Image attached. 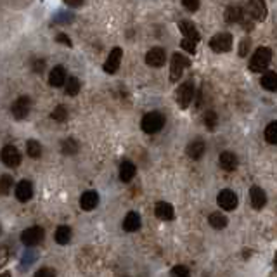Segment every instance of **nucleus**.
<instances>
[{"instance_id":"1","label":"nucleus","mask_w":277,"mask_h":277,"mask_svg":"<svg viewBox=\"0 0 277 277\" xmlns=\"http://www.w3.org/2000/svg\"><path fill=\"white\" fill-rule=\"evenodd\" d=\"M272 59V50L268 47H260L256 52L253 54L252 61H250V70L254 71V73H260L268 66Z\"/></svg>"},{"instance_id":"15","label":"nucleus","mask_w":277,"mask_h":277,"mask_svg":"<svg viewBox=\"0 0 277 277\" xmlns=\"http://www.w3.org/2000/svg\"><path fill=\"white\" fill-rule=\"evenodd\" d=\"M32 196H33V184L30 180H21L16 186V198L21 203H26V201L32 200Z\"/></svg>"},{"instance_id":"5","label":"nucleus","mask_w":277,"mask_h":277,"mask_svg":"<svg viewBox=\"0 0 277 277\" xmlns=\"http://www.w3.org/2000/svg\"><path fill=\"white\" fill-rule=\"evenodd\" d=\"M216 203H218V206L222 210L232 212V210H236V206H238V196H236L234 190L224 189V190H220L218 196H216Z\"/></svg>"},{"instance_id":"27","label":"nucleus","mask_w":277,"mask_h":277,"mask_svg":"<svg viewBox=\"0 0 277 277\" xmlns=\"http://www.w3.org/2000/svg\"><path fill=\"white\" fill-rule=\"evenodd\" d=\"M26 152H28V156L33 160L40 158V156H42V146L36 140H28L26 142Z\"/></svg>"},{"instance_id":"12","label":"nucleus","mask_w":277,"mask_h":277,"mask_svg":"<svg viewBox=\"0 0 277 277\" xmlns=\"http://www.w3.org/2000/svg\"><path fill=\"white\" fill-rule=\"evenodd\" d=\"M122 56H123L122 48L114 47L113 50L110 52V56H108L106 62H104V71H106V73H111V74L116 73L120 68V62H122Z\"/></svg>"},{"instance_id":"33","label":"nucleus","mask_w":277,"mask_h":277,"mask_svg":"<svg viewBox=\"0 0 277 277\" xmlns=\"http://www.w3.org/2000/svg\"><path fill=\"white\" fill-rule=\"evenodd\" d=\"M10 187H12V177H10V175H2V178H0V192H2L4 196H7Z\"/></svg>"},{"instance_id":"22","label":"nucleus","mask_w":277,"mask_h":277,"mask_svg":"<svg viewBox=\"0 0 277 277\" xmlns=\"http://www.w3.org/2000/svg\"><path fill=\"white\" fill-rule=\"evenodd\" d=\"M154 213L160 220H172L174 218V206L170 203H164V201H160L154 208Z\"/></svg>"},{"instance_id":"4","label":"nucleus","mask_w":277,"mask_h":277,"mask_svg":"<svg viewBox=\"0 0 277 277\" xmlns=\"http://www.w3.org/2000/svg\"><path fill=\"white\" fill-rule=\"evenodd\" d=\"M194 99V85L190 82H184L180 87L177 88V104L180 106V110H187L189 104Z\"/></svg>"},{"instance_id":"21","label":"nucleus","mask_w":277,"mask_h":277,"mask_svg":"<svg viewBox=\"0 0 277 277\" xmlns=\"http://www.w3.org/2000/svg\"><path fill=\"white\" fill-rule=\"evenodd\" d=\"M138 227H140V216H138V213L136 212H130L128 215L125 216V220H123V230L136 232L138 230Z\"/></svg>"},{"instance_id":"10","label":"nucleus","mask_w":277,"mask_h":277,"mask_svg":"<svg viewBox=\"0 0 277 277\" xmlns=\"http://www.w3.org/2000/svg\"><path fill=\"white\" fill-rule=\"evenodd\" d=\"M2 162H4L6 166H9V168L20 166V163H21L20 151H18L14 146H6V148L2 149Z\"/></svg>"},{"instance_id":"26","label":"nucleus","mask_w":277,"mask_h":277,"mask_svg":"<svg viewBox=\"0 0 277 277\" xmlns=\"http://www.w3.org/2000/svg\"><path fill=\"white\" fill-rule=\"evenodd\" d=\"M208 222H210V226H212L213 229H226L227 227V216L222 215V213H218V212H215V213L210 215Z\"/></svg>"},{"instance_id":"11","label":"nucleus","mask_w":277,"mask_h":277,"mask_svg":"<svg viewBox=\"0 0 277 277\" xmlns=\"http://www.w3.org/2000/svg\"><path fill=\"white\" fill-rule=\"evenodd\" d=\"M164 61H166V54H164V50L162 47H152L151 50L146 54V62H148L149 66H152V68H162L164 64Z\"/></svg>"},{"instance_id":"36","label":"nucleus","mask_w":277,"mask_h":277,"mask_svg":"<svg viewBox=\"0 0 277 277\" xmlns=\"http://www.w3.org/2000/svg\"><path fill=\"white\" fill-rule=\"evenodd\" d=\"M182 4H184V7L187 10H190V12H196L200 9V0H182Z\"/></svg>"},{"instance_id":"23","label":"nucleus","mask_w":277,"mask_h":277,"mask_svg":"<svg viewBox=\"0 0 277 277\" xmlns=\"http://www.w3.org/2000/svg\"><path fill=\"white\" fill-rule=\"evenodd\" d=\"M226 21L230 24H236L242 21V9L239 6H229L226 9Z\"/></svg>"},{"instance_id":"43","label":"nucleus","mask_w":277,"mask_h":277,"mask_svg":"<svg viewBox=\"0 0 277 277\" xmlns=\"http://www.w3.org/2000/svg\"><path fill=\"white\" fill-rule=\"evenodd\" d=\"M276 264H277V253H276Z\"/></svg>"},{"instance_id":"20","label":"nucleus","mask_w":277,"mask_h":277,"mask_svg":"<svg viewBox=\"0 0 277 277\" xmlns=\"http://www.w3.org/2000/svg\"><path fill=\"white\" fill-rule=\"evenodd\" d=\"M136 164L132 162H123L120 164V178H122V182H130L134 177H136Z\"/></svg>"},{"instance_id":"32","label":"nucleus","mask_w":277,"mask_h":277,"mask_svg":"<svg viewBox=\"0 0 277 277\" xmlns=\"http://www.w3.org/2000/svg\"><path fill=\"white\" fill-rule=\"evenodd\" d=\"M50 118L56 120V122H66V118H68V110H66L64 106H58L50 113Z\"/></svg>"},{"instance_id":"16","label":"nucleus","mask_w":277,"mask_h":277,"mask_svg":"<svg viewBox=\"0 0 277 277\" xmlns=\"http://www.w3.org/2000/svg\"><path fill=\"white\" fill-rule=\"evenodd\" d=\"M66 80H68V76H66V70L62 66H56L48 74V84L52 87H62L66 84Z\"/></svg>"},{"instance_id":"14","label":"nucleus","mask_w":277,"mask_h":277,"mask_svg":"<svg viewBox=\"0 0 277 277\" xmlns=\"http://www.w3.org/2000/svg\"><path fill=\"white\" fill-rule=\"evenodd\" d=\"M97 204H99V194H97L96 190H87V192L82 194V198H80L82 210H85V212H92Z\"/></svg>"},{"instance_id":"3","label":"nucleus","mask_w":277,"mask_h":277,"mask_svg":"<svg viewBox=\"0 0 277 277\" xmlns=\"http://www.w3.org/2000/svg\"><path fill=\"white\" fill-rule=\"evenodd\" d=\"M210 47H212V50L216 52V54L229 52L232 48V35L230 33H216V35L210 40Z\"/></svg>"},{"instance_id":"2","label":"nucleus","mask_w":277,"mask_h":277,"mask_svg":"<svg viewBox=\"0 0 277 277\" xmlns=\"http://www.w3.org/2000/svg\"><path fill=\"white\" fill-rule=\"evenodd\" d=\"M164 125V118L160 113H156V111H152V113H148L142 118V130H144L146 134H158L160 130L163 128Z\"/></svg>"},{"instance_id":"35","label":"nucleus","mask_w":277,"mask_h":277,"mask_svg":"<svg viewBox=\"0 0 277 277\" xmlns=\"http://www.w3.org/2000/svg\"><path fill=\"white\" fill-rule=\"evenodd\" d=\"M180 47L184 48L186 52H189V54H196V42H194V40L184 38L180 44Z\"/></svg>"},{"instance_id":"17","label":"nucleus","mask_w":277,"mask_h":277,"mask_svg":"<svg viewBox=\"0 0 277 277\" xmlns=\"http://www.w3.org/2000/svg\"><path fill=\"white\" fill-rule=\"evenodd\" d=\"M178 28H180V32H182V35L186 36V38H189V40H194V42H200L201 40V35H200V32L196 30V26H194L190 21H180L178 23Z\"/></svg>"},{"instance_id":"30","label":"nucleus","mask_w":277,"mask_h":277,"mask_svg":"<svg viewBox=\"0 0 277 277\" xmlns=\"http://www.w3.org/2000/svg\"><path fill=\"white\" fill-rule=\"evenodd\" d=\"M61 149H62V152L64 154H76L78 152V142L74 140V138H66L64 142H62V146H61Z\"/></svg>"},{"instance_id":"38","label":"nucleus","mask_w":277,"mask_h":277,"mask_svg":"<svg viewBox=\"0 0 277 277\" xmlns=\"http://www.w3.org/2000/svg\"><path fill=\"white\" fill-rule=\"evenodd\" d=\"M248 48H250V38H244L241 42V47H239V54H241V58L248 56Z\"/></svg>"},{"instance_id":"25","label":"nucleus","mask_w":277,"mask_h":277,"mask_svg":"<svg viewBox=\"0 0 277 277\" xmlns=\"http://www.w3.org/2000/svg\"><path fill=\"white\" fill-rule=\"evenodd\" d=\"M54 239H56V242H59V244H68V242L71 241V229L68 226L58 227V230H56V234H54Z\"/></svg>"},{"instance_id":"34","label":"nucleus","mask_w":277,"mask_h":277,"mask_svg":"<svg viewBox=\"0 0 277 277\" xmlns=\"http://www.w3.org/2000/svg\"><path fill=\"white\" fill-rule=\"evenodd\" d=\"M170 277H190V272L184 265H175L170 272Z\"/></svg>"},{"instance_id":"39","label":"nucleus","mask_w":277,"mask_h":277,"mask_svg":"<svg viewBox=\"0 0 277 277\" xmlns=\"http://www.w3.org/2000/svg\"><path fill=\"white\" fill-rule=\"evenodd\" d=\"M56 40H58V42H61V44H64V46L71 47V40L66 35H62V33H61V35H58V38H56Z\"/></svg>"},{"instance_id":"7","label":"nucleus","mask_w":277,"mask_h":277,"mask_svg":"<svg viewBox=\"0 0 277 277\" xmlns=\"http://www.w3.org/2000/svg\"><path fill=\"white\" fill-rule=\"evenodd\" d=\"M42 239H44V229L42 227H36V226L23 230V234H21V241H23V244H26V246L40 244Z\"/></svg>"},{"instance_id":"9","label":"nucleus","mask_w":277,"mask_h":277,"mask_svg":"<svg viewBox=\"0 0 277 277\" xmlns=\"http://www.w3.org/2000/svg\"><path fill=\"white\" fill-rule=\"evenodd\" d=\"M30 110H32V100H30V97L23 96L12 104V110L10 111H12V116L16 120H24L30 114Z\"/></svg>"},{"instance_id":"29","label":"nucleus","mask_w":277,"mask_h":277,"mask_svg":"<svg viewBox=\"0 0 277 277\" xmlns=\"http://www.w3.org/2000/svg\"><path fill=\"white\" fill-rule=\"evenodd\" d=\"M265 140L268 142V144H277V122H272L267 125V128H265Z\"/></svg>"},{"instance_id":"37","label":"nucleus","mask_w":277,"mask_h":277,"mask_svg":"<svg viewBox=\"0 0 277 277\" xmlns=\"http://www.w3.org/2000/svg\"><path fill=\"white\" fill-rule=\"evenodd\" d=\"M35 277H56V270L50 267H42L40 270H36Z\"/></svg>"},{"instance_id":"28","label":"nucleus","mask_w":277,"mask_h":277,"mask_svg":"<svg viewBox=\"0 0 277 277\" xmlns=\"http://www.w3.org/2000/svg\"><path fill=\"white\" fill-rule=\"evenodd\" d=\"M64 88H66V94H68V96H71V97L76 96V94L80 92V80H78L76 76H70L64 84Z\"/></svg>"},{"instance_id":"24","label":"nucleus","mask_w":277,"mask_h":277,"mask_svg":"<svg viewBox=\"0 0 277 277\" xmlns=\"http://www.w3.org/2000/svg\"><path fill=\"white\" fill-rule=\"evenodd\" d=\"M260 84H262V87H264L265 90L276 92L277 90V73H272V71L265 73L264 76H262Z\"/></svg>"},{"instance_id":"6","label":"nucleus","mask_w":277,"mask_h":277,"mask_svg":"<svg viewBox=\"0 0 277 277\" xmlns=\"http://www.w3.org/2000/svg\"><path fill=\"white\" fill-rule=\"evenodd\" d=\"M189 66V61L184 58L182 54H174L172 58V73H170V80L172 82H178L180 76L184 74V70Z\"/></svg>"},{"instance_id":"42","label":"nucleus","mask_w":277,"mask_h":277,"mask_svg":"<svg viewBox=\"0 0 277 277\" xmlns=\"http://www.w3.org/2000/svg\"><path fill=\"white\" fill-rule=\"evenodd\" d=\"M0 277H10V274H9V272H4V274L0 276Z\"/></svg>"},{"instance_id":"40","label":"nucleus","mask_w":277,"mask_h":277,"mask_svg":"<svg viewBox=\"0 0 277 277\" xmlns=\"http://www.w3.org/2000/svg\"><path fill=\"white\" fill-rule=\"evenodd\" d=\"M64 4L70 7H80L84 4V0H64Z\"/></svg>"},{"instance_id":"31","label":"nucleus","mask_w":277,"mask_h":277,"mask_svg":"<svg viewBox=\"0 0 277 277\" xmlns=\"http://www.w3.org/2000/svg\"><path fill=\"white\" fill-rule=\"evenodd\" d=\"M204 125H206L208 130H215L216 125H218V116H216L215 111H208L204 114Z\"/></svg>"},{"instance_id":"41","label":"nucleus","mask_w":277,"mask_h":277,"mask_svg":"<svg viewBox=\"0 0 277 277\" xmlns=\"http://www.w3.org/2000/svg\"><path fill=\"white\" fill-rule=\"evenodd\" d=\"M44 64H46L44 61H35V66H33V70H35L36 73H40V71H44Z\"/></svg>"},{"instance_id":"13","label":"nucleus","mask_w":277,"mask_h":277,"mask_svg":"<svg viewBox=\"0 0 277 277\" xmlns=\"http://www.w3.org/2000/svg\"><path fill=\"white\" fill-rule=\"evenodd\" d=\"M250 201H252V206L254 210H262L267 204V194H265V190L262 187L253 186L250 189Z\"/></svg>"},{"instance_id":"8","label":"nucleus","mask_w":277,"mask_h":277,"mask_svg":"<svg viewBox=\"0 0 277 277\" xmlns=\"http://www.w3.org/2000/svg\"><path fill=\"white\" fill-rule=\"evenodd\" d=\"M248 12L254 21H264L267 18V4H265V0H248Z\"/></svg>"},{"instance_id":"19","label":"nucleus","mask_w":277,"mask_h":277,"mask_svg":"<svg viewBox=\"0 0 277 277\" xmlns=\"http://www.w3.org/2000/svg\"><path fill=\"white\" fill-rule=\"evenodd\" d=\"M218 162H220V166H222L226 172H232V170L238 168V158H236L234 152H229V151L222 152L220 158H218Z\"/></svg>"},{"instance_id":"18","label":"nucleus","mask_w":277,"mask_h":277,"mask_svg":"<svg viewBox=\"0 0 277 277\" xmlns=\"http://www.w3.org/2000/svg\"><path fill=\"white\" fill-rule=\"evenodd\" d=\"M204 151H206V146H204L203 140H194L187 146V156H189L190 160H201Z\"/></svg>"}]
</instances>
